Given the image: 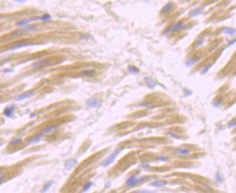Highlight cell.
Masks as SVG:
<instances>
[{
	"label": "cell",
	"mask_w": 236,
	"mask_h": 193,
	"mask_svg": "<svg viewBox=\"0 0 236 193\" xmlns=\"http://www.w3.org/2000/svg\"><path fill=\"white\" fill-rule=\"evenodd\" d=\"M119 153H120V150H119L118 149H116L110 156H108L104 161L101 163V166H104V167L110 166V164H112V163L114 161L116 157L118 156Z\"/></svg>",
	"instance_id": "6da1fadb"
},
{
	"label": "cell",
	"mask_w": 236,
	"mask_h": 193,
	"mask_svg": "<svg viewBox=\"0 0 236 193\" xmlns=\"http://www.w3.org/2000/svg\"><path fill=\"white\" fill-rule=\"evenodd\" d=\"M183 25H184V23H183V20H180V21L177 22L176 24H174V25H171V26H170V27L167 28L163 31V32L161 33V35H166V34L169 33L170 32L173 31L177 30V29H179V28H182L183 27Z\"/></svg>",
	"instance_id": "7a4b0ae2"
},
{
	"label": "cell",
	"mask_w": 236,
	"mask_h": 193,
	"mask_svg": "<svg viewBox=\"0 0 236 193\" xmlns=\"http://www.w3.org/2000/svg\"><path fill=\"white\" fill-rule=\"evenodd\" d=\"M33 96H34V91H27V92H25L23 93H21V94L18 95L17 96H16L15 98V100L17 101H20L29 98Z\"/></svg>",
	"instance_id": "3957f363"
},
{
	"label": "cell",
	"mask_w": 236,
	"mask_h": 193,
	"mask_svg": "<svg viewBox=\"0 0 236 193\" xmlns=\"http://www.w3.org/2000/svg\"><path fill=\"white\" fill-rule=\"evenodd\" d=\"M37 20H41V17H31V18H29V19H25V20H22L20 21H18L16 25L17 26H23V25H25L31 22H33V21H37Z\"/></svg>",
	"instance_id": "277c9868"
},
{
	"label": "cell",
	"mask_w": 236,
	"mask_h": 193,
	"mask_svg": "<svg viewBox=\"0 0 236 193\" xmlns=\"http://www.w3.org/2000/svg\"><path fill=\"white\" fill-rule=\"evenodd\" d=\"M15 109V106L12 105V106H7L4 112H3V114L4 116H5L7 118H11L13 114H14V111Z\"/></svg>",
	"instance_id": "5b68a950"
},
{
	"label": "cell",
	"mask_w": 236,
	"mask_h": 193,
	"mask_svg": "<svg viewBox=\"0 0 236 193\" xmlns=\"http://www.w3.org/2000/svg\"><path fill=\"white\" fill-rule=\"evenodd\" d=\"M99 103H100L99 101L96 98H92L86 102V105L89 108H96L99 105Z\"/></svg>",
	"instance_id": "8992f818"
},
{
	"label": "cell",
	"mask_w": 236,
	"mask_h": 193,
	"mask_svg": "<svg viewBox=\"0 0 236 193\" xmlns=\"http://www.w3.org/2000/svg\"><path fill=\"white\" fill-rule=\"evenodd\" d=\"M167 184V182L164 180H156L150 184V186L154 187H161Z\"/></svg>",
	"instance_id": "52a82bcc"
},
{
	"label": "cell",
	"mask_w": 236,
	"mask_h": 193,
	"mask_svg": "<svg viewBox=\"0 0 236 193\" xmlns=\"http://www.w3.org/2000/svg\"><path fill=\"white\" fill-rule=\"evenodd\" d=\"M41 137H42V135H36V136L32 137L31 138H30L28 140V144L29 145H31L39 143L41 139Z\"/></svg>",
	"instance_id": "ba28073f"
},
{
	"label": "cell",
	"mask_w": 236,
	"mask_h": 193,
	"mask_svg": "<svg viewBox=\"0 0 236 193\" xmlns=\"http://www.w3.org/2000/svg\"><path fill=\"white\" fill-rule=\"evenodd\" d=\"M76 164H77V161H76V160H75V159H70V160H68V161H67L65 162L64 166H65V169H67V170H70V169H72L73 168H74Z\"/></svg>",
	"instance_id": "9c48e42d"
},
{
	"label": "cell",
	"mask_w": 236,
	"mask_h": 193,
	"mask_svg": "<svg viewBox=\"0 0 236 193\" xmlns=\"http://www.w3.org/2000/svg\"><path fill=\"white\" fill-rule=\"evenodd\" d=\"M30 45H31V44L27 43V41L17 42L11 47V49H17V48H23V47H25V46H30Z\"/></svg>",
	"instance_id": "30bf717a"
},
{
	"label": "cell",
	"mask_w": 236,
	"mask_h": 193,
	"mask_svg": "<svg viewBox=\"0 0 236 193\" xmlns=\"http://www.w3.org/2000/svg\"><path fill=\"white\" fill-rule=\"evenodd\" d=\"M58 127V125H53V126H51V127H48L47 128L44 129L42 131H41V135H47V134H50L52 132H54L56 129Z\"/></svg>",
	"instance_id": "8fae6325"
},
{
	"label": "cell",
	"mask_w": 236,
	"mask_h": 193,
	"mask_svg": "<svg viewBox=\"0 0 236 193\" xmlns=\"http://www.w3.org/2000/svg\"><path fill=\"white\" fill-rule=\"evenodd\" d=\"M222 32L232 35L235 34L236 29L235 28H228V27H223L222 28Z\"/></svg>",
	"instance_id": "7c38bea8"
},
{
	"label": "cell",
	"mask_w": 236,
	"mask_h": 193,
	"mask_svg": "<svg viewBox=\"0 0 236 193\" xmlns=\"http://www.w3.org/2000/svg\"><path fill=\"white\" fill-rule=\"evenodd\" d=\"M199 61V59L197 58V57H193L191 59H190L188 60H187L186 62H185V64L187 66V67H191L193 66V64H195L196 62H198Z\"/></svg>",
	"instance_id": "4fadbf2b"
},
{
	"label": "cell",
	"mask_w": 236,
	"mask_h": 193,
	"mask_svg": "<svg viewBox=\"0 0 236 193\" xmlns=\"http://www.w3.org/2000/svg\"><path fill=\"white\" fill-rule=\"evenodd\" d=\"M145 82H146V84L147 85V86H148L149 88H151V89L154 88L155 86L157 85V84L152 80L151 78H145Z\"/></svg>",
	"instance_id": "5bb4252c"
},
{
	"label": "cell",
	"mask_w": 236,
	"mask_h": 193,
	"mask_svg": "<svg viewBox=\"0 0 236 193\" xmlns=\"http://www.w3.org/2000/svg\"><path fill=\"white\" fill-rule=\"evenodd\" d=\"M202 11H203V10L201 8H196V9L191 10L189 13V15L190 17H196L200 15L202 12Z\"/></svg>",
	"instance_id": "9a60e30c"
},
{
	"label": "cell",
	"mask_w": 236,
	"mask_h": 193,
	"mask_svg": "<svg viewBox=\"0 0 236 193\" xmlns=\"http://www.w3.org/2000/svg\"><path fill=\"white\" fill-rule=\"evenodd\" d=\"M138 182V179H137V177H136V176H132V177H130V178H128L127 179V181H126V184H127V185H133V184H135L136 183H137Z\"/></svg>",
	"instance_id": "2e32d148"
},
{
	"label": "cell",
	"mask_w": 236,
	"mask_h": 193,
	"mask_svg": "<svg viewBox=\"0 0 236 193\" xmlns=\"http://www.w3.org/2000/svg\"><path fill=\"white\" fill-rule=\"evenodd\" d=\"M127 69H128V70H129L130 72L134 73V74H138V73H139V72H140V70H139L138 68H137L136 67L133 66V65H129V66L127 67Z\"/></svg>",
	"instance_id": "e0dca14e"
},
{
	"label": "cell",
	"mask_w": 236,
	"mask_h": 193,
	"mask_svg": "<svg viewBox=\"0 0 236 193\" xmlns=\"http://www.w3.org/2000/svg\"><path fill=\"white\" fill-rule=\"evenodd\" d=\"M173 6V2H171V1H170V2H168L166 5H164V7L162 8V10H161V12L162 13H164V12H167V11H169L170 9H171V7Z\"/></svg>",
	"instance_id": "ac0fdd59"
},
{
	"label": "cell",
	"mask_w": 236,
	"mask_h": 193,
	"mask_svg": "<svg viewBox=\"0 0 236 193\" xmlns=\"http://www.w3.org/2000/svg\"><path fill=\"white\" fill-rule=\"evenodd\" d=\"M176 151L178 154H180V155H188L190 153V150L186 148H177Z\"/></svg>",
	"instance_id": "d6986e66"
},
{
	"label": "cell",
	"mask_w": 236,
	"mask_h": 193,
	"mask_svg": "<svg viewBox=\"0 0 236 193\" xmlns=\"http://www.w3.org/2000/svg\"><path fill=\"white\" fill-rule=\"evenodd\" d=\"M92 185H93V183H92V182H87V183L83 186V190H82V191H81V193H85V192H87L88 190H90V188L92 187Z\"/></svg>",
	"instance_id": "ffe728a7"
},
{
	"label": "cell",
	"mask_w": 236,
	"mask_h": 193,
	"mask_svg": "<svg viewBox=\"0 0 236 193\" xmlns=\"http://www.w3.org/2000/svg\"><path fill=\"white\" fill-rule=\"evenodd\" d=\"M52 184H53V182H52V181L49 182H47V183H46V184H44V186L43 189H42V193H47L48 190H49V188L51 187V185H52Z\"/></svg>",
	"instance_id": "44dd1931"
},
{
	"label": "cell",
	"mask_w": 236,
	"mask_h": 193,
	"mask_svg": "<svg viewBox=\"0 0 236 193\" xmlns=\"http://www.w3.org/2000/svg\"><path fill=\"white\" fill-rule=\"evenodd\" d=\"M95 73H96L95 70H86V71L82 72V74L85 76H87V77H92L94 75Z\"/></svg>",
	"instance_id": "7402d4cb"
},
{
	"label": "cell",
	"mask_w": 236,
	"mask_h": 193,
	"mask_svg": "<svg viewBox=\"0 0 236 193\" xmlns=\"http://www.w3.org/2000/svg\"><path fill=\"white\" fill-rule=\"evenodd\" d=\"M222 102H223V101H222V98H217L216 99L214 100L212 104H213V106H214V107H218L220 104L222 103Z\"/></svg>",
	"instance_id": "603a6c76"
},
{
	"label": "cell",
	"mask_w": 236,
	"mask_h": 193,
	"mask_svg": "<svg viewBox=\"0 0 236 193\" xmlns=\"http://www.w3.org/2000/svg\"><path fill=\"white\" fill-rule=\"evenodd\" d=\"M22 143V139L21 138H15V139H12L11 141H10L9 145H15L19 144V143Z\"/></svg>",
	"instance_id": "cb8c5ba5"
},
{
	"label": "cell",
	"mask_w": 236,
	"mask_h": 193,
	"mask_svg": "<svg viewBox=\"0 0 236 193\" xmlns=\"http://www.w3.org/2000/svg\"><path fill=\"white\" fill-rule=\"evenodd\" d=\"M236 126V118H233L230 122H228L227 124V127L228 128H233Z\"/></svg>",
	"instance_id": "d4e9b609"
},
{
	"label": "cell",
	"mask_w": 236,
	"mask_h": 193,
	"mask_svg": "<svg viewBox=\"0 0 236 193\" xmlns=\"http://www.w3.org/2000/svg\"><path fill=\"white\" fill-rule=\"evenodd\" d=\"M211 64H208V65H206L204 67V69H202V72H201V75H205V74H206V73H207V72L209 71V69L211 68Z\"/></svg>",
	"instance_id": "484cf974"
},
{
	"label": "cell",
	"mask_w": 236,
	"mask_h": 193,
	"mask_svg": "<svg viewBox=\"0 0 236 193\" xmlns=\"http://www.w3.org/2000/svg\"><path fill=\"white\" fill-rule=\"evenodd\" d=\"M40 17H41V20H42V21H47V20L51 19V17L50 15H49V14H45V15L41 16Z\"/></svg>",
	"instance_id": "4316f807"
},
{
	"label": "cell",
	"mask_w": 236,
	"mask_h": 193,
	"mask_svg": "<svg viewBox=\"0 0 236 193\" xmlns=\"http://www.w3.org/2000/svg\"><path fill=\"white\" fill-rule=\"evenodd\" d=\"M156 159L157 161H168L169 159L167 157H165V156H158L156 158Z\"/></svg>",
	"instance_id": "83f0119b"
},
{
	"label": "cell",
	"mask_w": 236,
	"mask_h": 193,
	"mask_svg": "<svg viewBox=\"0 0 236 193\" xmlns=\"http://www.w3.org/2000/svg\"><path fill=\"white\" fill-rule=\"evenodd\" d=\"M215 179H216V180H217L218 182H222V177H221L220 174H219V172H217V173L216 174Z\"/></svg>",
	"instance_id": "f1b7e54d"
},
{
	"label": "cell",
	"mask_w": 236,
	"mask_h": 193,
	"mask_svg": "<svg viewBox=\"0 0 236 193\" xmlns=\"http://www.w3.org/2000/svg\"><path fill=\"white\" fill-rule=\"evenodd\" d=\"M141 168H143V169H146V168H148L149 166V163H141V164H140V166H139Z\"/></svg>",
	"instance_id": "f546056e"
},
{
	"label": "cell",
	"mask_w": 236,
	"mask_h": 193,
	"mask_svg": "<svg viewBox=\"0 0 236 193\" xmlns=\"http://www.w3.org/2000/svg\"><path fill=\"white\" fill-rule=\"evenodd\" d=\"M183 92H184V93H185L186 96H190V95L192 94V92H191L190 91L188 90V89H184V90H183Z\"/></svg>",
	"instance_id": "4dcf8cb0"
},
{
	"label": "cell",
	"mask_w": 236,
	"mask_h": 193,
	"mask_svg": "<svg viewBox=\"0 0 236 193\" xmlns=\"http://www.w3.org/2000/svg\"><path fill=\"white\" fill-rule=\"evenodd\" d=\"M151 103H149V102H143L141 103V106H150Z\"/></svg>",
	"instance_id": "1f68e13d"
},
{
	"label": "cell",
	"mask_w": 236,
	"mask_h": 193,
	"mask_svg": "<svg viewBox=\"0 0 236 193\" xmlns=\"http://www.w3.org/2000/svg\"><path fill=\"white\" fill-rule=\"evenodd\" d=\"M81 38H83V39H90L91 38V35L85 34V35H83L81 36Z\"/></svg>",
	"instance_id": "d6a6232c"
},
{
	"label": "cell",
	"mask_w": 236,
	"mask_h": 193,
	"mask_svg": "<svg viewBox=\"0 0 236 193\" xmlns=\"http://www.w3.org/2000/svg\"><path fill=\"white\" fill-rule=\"evenodd\" d=\"M167 135H171L173 137H174V138H176V139H180V137H176V136H175V135H174V134H173V133H167Z\"/></svg>",
	"instance_id": "836d02e7"
},
{
	"label": "cell",
	"mask_w": 236,
	"mask_h": 193,
	"mask_svg": "<svg viewBox=\"0 0 236 193\" xmlns=\"http://www.w3.org/2000/svg\"><path fill=\"white\" fill-rule=\"evenodd\" d=\"M235 42H236V39H233V41H230V42H229V44H228V46H230L231 45L234 44V43H235Z\"/></svg>",
	"instance_id": "e575fe53"
},
{
	"label": "cell",
	"mask_w": 236,
	"mask_h": 193,
	"mask_svg": "<svg viewBox=\"0 0 236 193\" xmlns=\"http://www.w3.org/2000/svg\"><path fill=\"white\" fill-rule=\"evenodd\" d=\"M4 173H0V180H1L2 179H4Z\"/></svg>",
	"instance_id": "d590c367"
},
{
	"label": "cell",
	"mask_w": 236,
	"mask_h": 193,
	"mask_svg": "<svg viewBox=\"0 0 236 193\" xmlns=\"http://www.w3.org/2000/svg\"><path fill=\"white\" fill-rule=\"evenodd\" d=\"M203 42H204V40L203 39H201V41H200L199 43V44H198V46H199V45H201V44H203Z\"/></svg>",
	"instance_id": "8d00e7d4"
},
{
	"label": "cell",
	"mask_w": 236,
	"mask_h": 193,
	"mask_svg": "<svg viewBox=\"0 0 236 193\" xmlns=\"http://www.w3.org/2000/svg\"><path fill=\"white\" fill-rule=\"evenodd\" d=\"M33 116H35V114H32L30 116V118H32V117H33Z\"/></svg>",
	"instance_id": "74e56055"
},
{
	"label": "cell",
	"mask_w": 236,
	"mask_h": 193,
	"mask_svg": "<svg viewBox=\"0 0 236 193\" xmlns=\"http://www.w3.org/2000/svg\"><path fill=\"white\" fill-rule=\"evenodd\" d=\"M1 182H0V185H1Z\"/></svg>",
	"instance_id": "f35d334b"
},
{
	"label": "cell",
	"mask_w": 236,
	"mask_h": 193,
	"mask_svg": "<svg viewBox=\"0 0 236 193\" xmlns=\"http://www.w3.org/2000/svg\"><path fill=\"white\" fill-rule=\"evenodd\" d=\"M0 59H1V57H0Z\"/></svg>",
	"instance_id": "ab89813d"
},
{
	"label": "cell",
	"mask_w": 236,
	"mask_h": 193,
	"mask_svg": "<svg viewBox=\"0 0 236 193\" xmlns=\"http://www.w3.org/2000/svg\"></svg>",
	"instance_id": "60d3db41"
}]
</instances>
